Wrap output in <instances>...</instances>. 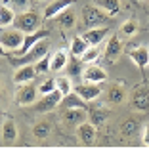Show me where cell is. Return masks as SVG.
I'll return each instance as SVG.
<instances>
[{"instance_id":"cell-29","label":"cell","mask_w":149,"mask_h":149,"mask_svg":"<svg viewBox=\"0 0 149 149\" xmlns=\"http://www.w3.org/2000/svg\"><path fill=\"white\" fill-rule=\"evenodd\" d=\"M50 61H52V56H48V54H46V56L44 57H40L38 61L35 63V67H36V73H48V71H52V67H50Z\"/></svg>"},{"instance_id":"cell-30","label":"cell","mask_w":149,"mask_h":149,"mask_svg":"<svg viewBox=\"0 0 149 149\" xmlns=\"http://www.w3.org/2000/svg\"><path fill=\"white\" fill-rule=\"evenodd\" d=\"M138 31V21L136 19H128V21L123 23V27H120V33L126 36H132V35H136Z\"/></svg>"},{"instance_id":"cell-26","label":"cell","mask_w":149,"mask_h":149,"mask_svg":"<svg viewBox=\"0 0 149 149\" xmlns=\"http://www.w3.org/2000/svg\"><path fill=\"white\" fill-rule=\"evenodd\" d=\"M94 4L100 6L103 12H107L109 15H115V13H118V10H120V2L118 0H94Z\"/></svg>"},{"instance_id":"cell-14","label":"cell","mask_w":149,"mask_h":149,"mask_svg":"<svg viewBox=\"0 0 149 149\" xmlns=\"http://www.w3.org/2000/svg\"><path fill=\"white\" fill-rule=\"evenodd\" d=\"M36 74H38V73H36L35 63H27V65L17 67V71H15V74H13V82H17V84L31 82V80L35 79Z\"/></svg>"},{"instance_id":"cell-36","label":"cell","mask_w":149,"mask_h":149,"mask_svg":"<svg viewBox=\"0 0 149 149\" xmlns=\"http://www.w3.org/2000/svg\"><path fill=\"white\" fill-rule=\"evenodd\" d=\"M0 57H8V52H6V48L0 44Z\"/></svg>"},{"instance_id":"cell-18","label":"cell","mask_w":149,"mask_h":149,"mask_svg":"<svg viewBox=\"0 0 149 149\" xmlns=\"http://www.w3.org/2000/svg\"><path fill=\"white\" fill-rule=\"evenodd\" d=\"M107 118H109V111L105 107H92V109H88V120L96 128L103 126L107 123Z\"/></svg>"},{"instance_id":"cell-3","label":"cell","mask_w":149,"mask_h":149,"mask_svg":"<svg viewBox=\"0 0 149 149\" xmlns=\"http://www.w3.org/2000/svg\"><path fill=\"white\" fill-rule=\"evenodd\" d=\"M13 27L19 29L21 33H25V35L35 33L40 29V15L36 12H21L13 19Z\"/></svg>"},{"instance_id":"cell-7","label":"cell","mask_w":149,"mask_h":149,"mask_svg":"<svg viewBox=\"0 0 149 149\" xmlns=\"http://www.w3.org/2000/svg\"><path fill=\"white\" fill-rule=\"evenodd\" d=\"M130 103L136 111H141V113L149 111V86L147 84H140V86L134 88Z\"/></svg>"},{"instance_id":"cell-35","label":"cell","mask_w":149,"mask_h":149,"mask_svg":"<svg viewBox=\"0 0 149 149\" xmlns=\"http://www.w3.org/2000/svg\"><path fill=\"white\" fill-rule=\"evenodd\" d=\"M143 143L149 147V124H145V128H143Z\"/></svg>"},{"instance_id":"cell-31","label":"cell","mask_w":149,"mask_h":149,"mask_svg":"<svg viewBox=\"0 0 149 149\" xmlns=\"http://www.w3.org/2000/svg\"><path fill=\"white\" fill-rule=\"evenodd\" d=\"M57 88V84H56V79H46L44 82H40V86H38V92L40 94H50V92H54Z\"/></svg>"},{"instance_id":"cell-32","label":"cell","mask_w":149,"mask_h":149,"mask_svg":"<svg viewBox=\"0 0 149 149\" xmlns=\"http://www.w3.org/2000/svg\"><path fill=\"white\" fill-rule=\"evenodd\" d=\"M67 71H69L71 77H79L82 71H80V61L77 59V56H73V59H71V63L67 61Z\"/></svg>"},{"instance_id":"cell-16","label":"cell","mask_w":149,"mask_h":149,"mask_svg":"<svg viewBox=\"0 0 149 149\" xmlns=\"http://www.w3.org/2000/svg\"><path fill=\"white\" fill-rule=\"evenodd\" d=\"M71 4H73V0H54V2H50V4L44 8V19L56 17L57 13H61L63 10H67Z\"/></svg>"},{"instance_id":"cell-12","label":"cell","mask_w":149,"mask_h":149,"mask_svg":"<svg viewBox=\"0 0 149 149\" xmlns=\"http://www.w3.org/2000/svg\"><path fill=\"white\" fill-rule=\"evenodd\" d=\"M48 35H50L48 29H38V31H35V33H29V35H25V40H23L21 48H19L15 54H17V56H23V54H25L29 48H33L36 42H40L44 36H48Z\"/></svg>"},{"instance_id":"cell-21","label":"cell","mask_w":149,"mask_h":149,"mask_svg":"<svg viewBox=\"0 0 149 149\" xmlns=\"http://www.w3.org/2000/svg\"><path fill=\"white\" fill-rule=\"evenodd\" d=\"M15 138H17V128H15L13 118H6L4 124H2V141H6V143H13Z\"/></svg>"},{"instance_id":"cell-28","label":"cell","mask_w":149,"mask_h":149,"mask_svg":"<svg viewBox=\"0 0 149 149\" xmlns=\"http://www.w3.org/2000/svg\"><path fill=\"white\" fill-rule=\"evenodd\" d=\"M100 56H101V50H97L96 46H92V48H88L86 52L80 56V61L82 63H94Z\"/></svg>"},{"instance_id":"cell-17","label":"cell","mask_w":149,"mask_h":149,"mask_svg":"<svg viewBox=\"0 0 149 149\" xmlns=\"http://www.w3.org/2000/svg\"><path fill=\"white\" fill-rule=\"evenodd\" d=\"M128 57H130L132 61H134L141 71H143L145 67L149 65V48H143V46L134 48V50H130V52H128Z\"/></svg>"},{"instance_id":"cell-9","label":"cell","mask_w":149,"mask_h":149,"mask_svg":"<svg viewBox=\"0 0 149 149\" xmlns=\"http://www.w3.org/2000/svg\"><path fill=\"white\" fill-rule=\"evenodd\" d=\"M73 92H77L84 101H94L96 97H100L101 88L97 86V82H84V84H77L73 88Z\"/></svg>"},{"instance_id":"cell-6","label":"cell","mask_w":149,"mask_h":149,"mask_svg":"<svg viewBox=\"0 0 149 149\" xmlns=\"http://www.w3.org/2000/svg\"><path fill=\"white\" fill-rule=\"evenodd\" d=\"M38 88L35 84H29V82H23L19 84V88L15 90V103L17 105H33L36 101V96H38Z\"/></svg>"},{"instance_id":"cell-20","label":"cell","mask_w":149,"mask_h":149,"mask_svg":"<svg viewBox=\"0 0 149 149\" xmlns=\"http://www.w3.org/2000/svg\"><path fill=\"white\" fill-rule=\"evenodd\" d=\"M59 105H61L63 109H74V107H82V109H88V105L84 103V100H82V97H80L77 92H69V94H65Z\"/></svg>"},{"instance_id":"cell-11","label":"cell","mask_w":149,"mask_h":149,"mask_svg":"<svg viewBox=\"0 0 149 149\" xmlns=\"http://www.w3.org/2000/svg\"><path fill=\"white\" fill-rule=\"evenodd\" d=\"M109 35V27H92V29H86V33L82 35V38L88 42V46H97L100 42H103V38Z\"/></svg>"},{"instance_id":"cell-5","label":"cell","mask_w":149,"mask_h":149,"mask_svg":"<svg viewBox=\"0 0 149 149\" xmlns=\"http://www.w3.org/2000/svg\"><path fill=\"white\" fill-rule=\"evenodd\" d=\"M61 100H63V94L56 88V90L50 92V94H42V97L33 103V111H35V113H50V111H54L61 103Z\"/></svg>"},{"instance_id":"cell-19","label":"cell","mask_w":149,"mask_h":149,"mask_svg":"<svg viewBox=\"0 0 149 149\" xmlns=\"http://www.w3.org/2000/svg\"><path fill=\"white\" fill-rule=\"evenodd\" d=\"M105 97L113 105H120V103H124V100H126V90H124L123 86H118V84H111V86L107 88Z\"/></svg>"},{"instance_id":"cell-27","label":"cell","mask_w":149,"mask_h":149,"mask_svg":"<svg viewBox=\"0 0 149 149\" xmlns=\"http://www.w3.org/2000/svg\"><path fill=\"white\" fill-rule=\"evenodd\" d=\"M13 19H15V12L6 4H0V27L13 25Z\"/></svg>"},{"instance_id":"cell-2","label":"cell","mask_w":149,"mask_h":149,"mask_svg":"<svg viewBox=\"0 0 149 149\" xmlns=\"http://www.w3.org/2000/svg\"><path fill=\"white\" fill-rule=\"evenodd\" d=\"M48 52V40H40L36 42L33 48H29L23 56H17V57H10V61H12L13 67H21V65H27V63H36L40 57L46 56Z\"/></svg>"},{"instance_id":"cell-23","label":"cell","mask_w":149,"mask_h":149,"mask_svg":"<svg viewBox=\"0 0 149 149\" xmlns=\"http://www.w3.org/2000/svg\"><path fill=\"white\" fill-rule=\"evenodd\" d=\"M56 17H57V25L61 27V29H73L74 27V10L67 8L61 13H57Z\"/></svg>"},{"instance_id":"cell-22","label":"cell","mask_w":149,"mask_h":149,"mask_svg":"<svg viewBox=\"0 0 149 149\" xmlns=\"http://www.w3.org/2000/svg\"><path fill=\"white\" fill-rule=\"evenodd\" d=\"M50 132H52V124L48 120H36L33 124V136L36 140H46L50 136Z\"/></svg>"},{"instance_id":"cell-15","label":"cell","mask_w":149,"mask_h":149,"mask_svg":"<svg viewBox=\"0 0 149 149\" xmlns=\"http://www.w3.org/2000/svg\"><path fill=\"white\" fill-rule=\"evenodd\" d=\"M120 54H123V42H120L118 35H117V36H111V38L107 40L105 52H103L105 59H107V61H117Z\"/></svg>"},{"instance_id":"cell-10","label":"cell","mask_w":149,"mask_h":149,"mask_svg":"<svg viewBox=\"0 0 149 149\" xmlns=\"http://www.w3.org/2000/svg\"><path fill=\"white\" fill-rule=\"evenodd\" d=\"M77 138H79V141L82 145L94 143V140H96V126H94L90 120L80 123L79 126H77Z\"/></svg>"},{"instance_id":"cell-37","label":"cell","mask_w":149,"mask_h":149,"mask_svg":"<svg viewBox=\"0 0 149 149\" xmlns=\"http://www.w3.org/2000/svg\"><path fill=\"white\" fill-rule=\"evenodd\" d=\"M38 2H42V0H38Z\"/></svg>"},{"instance_id":"cell-8","label":"cell","mask_w":149,"mask_h":149,"mask_svg":"<svg viewBox=\"0 0 149 149\" xmlns=\"http://www.w3.org/2000/svg\"><path fill=\"white\" fill-rule=\"evenodd\" d=\"M61 120H63V124H65V126L77 128L80 123L88 120V109H82V107H74V109H63Z\"/></svg>"},{"instance_id":"cell-4","label":"cell","mask_w":149,"mask_h":149,"mask_svg":"<svg viewBox=\"0 0 149 149\" xmlns=\"http://www.w3.org/2000/svg\"><path fill=\"white\" fill-rule=\"evenodd\" d=\"M23 40H25V33H21L19 29H15V27H12V29L2 27V31H0V44H2L6 50L17 52V50L21 48Z\"/></svg>"},{"instance_id":"cell-34","label":"cell","mask_w":149,"mask_h":149,"mask_svg":"<svg viewBox=\"0 0 149 149\" xmlns=\"http://www.w3.org/2000/svg\"><path fill=\"white\" fill-rule=\"evenodd\" d=\"M4 2L15 6V8H25V6H29V0H4Z\"/></svg>"},{"instance_id":"cell-24","label":"cell","mask_w":149,"mask_h":149,"mask_svg":"<svg viewBox=\"0 0 149 149\" xmlns=\"http://www.w3.org/2000/svg\"><path fill=\"white\" fill-rule=\"evenodd\" d=\"M67 61H69L67 54L63 52V50H57V52L52 56L50 67H52V71H61V69H65V67H67Z\"/></svg>"},{"instance_id":"cell-25","label":"cell","mask_w":149,"mask_h":149,"mask_svg":"<svg viewBox=\"0 0 149 149\" xmlns=\"http://www.w3.org/2000/svg\"><path fill=\"white\" fill-rule=\"evenodd\" d=\"M86 50H88V42L82 38V35L73 36V40H71V54L77 56V57H80Z\"/></svg>"},{"instance_id":"cell-13","label":"cell","mask_w":149,"mask_h":149,"mask_svg":"<svg viewBox=\"0 0 149 149\" xmlns=\"http://www.w3.org/2000/svg\"><path fill=\"white\" fill-rule=\"evenodd\" d=\"M82 79H84V82H105L107 80V73L101 69L100 65L90 63V65L82 71Z\"/></svg>"},{"instance_id":"cell-1","label":"cell","mask_w":149,"mask_h":149,"mask_svg":"<svg viewBox=\"0 0 149 149\" xmlns=\"http://www.w3.org/2000/svg\"><path fill=\"white\" fill-rule=\"evenodd\" d=\"M80 15H82V23L86 29H92V27H103L107 25V23L111 21V15L107 12H103V10L100 8V6H84L82 12H80Z\"/></svg>"},{"instance_id":"cell-33","label":"cell","mask_w":149,"mask_h":149,"mask_svg":"<svg viewBox=\"0 0 149 149\" xmlns=\"http://www.w3.org/2000/svg\"><path fill=\"white\" fill-rule=\"evenodd\" d=\"M56 84H57V90L65 96V94H69L73 88H71V82H69V79L67 77H59V79H56Z\"/></svg>"}]
</instances>
